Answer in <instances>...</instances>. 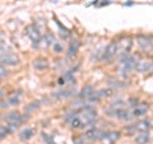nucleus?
Segmentation results:
<instances>
[{"mask_svg": "<svg viewBox=\"0 0 153 144\" xmlns=\"http://www.w3.org/2000/svg\"><path fill=\"white\" fill-rule=\"evenodd\" d=\"M19 97H21V91H17L16 93H13L10 97L8 98V103L9 106H16L19 103Z\"/></svg>", "mask_w": 153, "mask_h": 144, "instance_id": "nucleus-19", "label": "nucleus"}, {"mask_svg": "<svg viewBox=\"0 0 153 144\" xmlns=\"http://www.w3.org/2000/svg\"><path fill=\"white\" fill-rule=\"evenodd\" d=\"M69 126H70L71 129H80V128H83V121H82V120H80V117L78 116V114H76V116L70 121Z\"/></svg>", "mask_w": 153, "mask_h": 144, "instance_id": "nucleus-21", "label": "nucleus"}, {"mask_svg": "<svg viewBox=\"0 0 153 144\" xmlns=\"http://www.w3.org/2000/svg\"><path fill=\"white\" fill-rule=\"evenodd\" d=\"M128 105H129V106H131V107H137L138 105H139V99L135 98V97L129 98V99H128Z\"/></svg>", "mask_w": 153, "mask_h": 144, "instance_id": "nucleus-29", "label": "nucleus"}, {"mask_svg": "<svg viewBox=\"0 0 153 144\" xmlns=\"http://www.w3.org/2000/svg\"><path fill=\"white\" fill-rule=\"evenodd\" d=\"M78 47H79V41L78 40H73V41H71V44L69 45V47H68L66 56H68V57H73L76 54V50H78Z\"/></svg>", "mask_w": 153, "mask_h": 144, "instance_id": "nucleus-16", "label": "nucleus"}, {"mask_svg": "<svg viewBox=\"0 0 153 144\" xmlns=\"http://www.w3.org/2000/svg\"><path fill=\"white\" fill-rule=\"evenodd\" d=\"M78 116L80 117V120L83 121V128L85 125H88L91 122H94L96 119H97V112L93 107H87L82 108L80 111H78Z\"/></svg>", "mask_w": 153, "mask_h": 144, "instance_id": "nucleus-1", "label": "nucleus"}, {"mask_svg": "<svg viewBox=\"0 0 153 144\" xmlns=\"http://www.w3.org/2000/svg\"><path fill=\"white\" fill-rule=\"evenodd\" d=\"M94 92H96V91H94V88H93V85H85V87L79 92L78 96H79L80 98H85V99H87V98H89Z\"/></svg>", "mask_w": 153, "mask_h": 144, "instance_id": "nucleus-13", "label": "nucleus"}, {"mask_svg": "<svg viewBox=\"0 0 153 144\" xmlns=\"http://www.w3.org/2000/svg\"><path fill=\"white\" fill-rule=\"evenodd\" d=\"M25 116H22L18 111H13V112H9L7 115H3L1 120H5L8 122H12V121H25Z\"/></svg>", "mask_w": 153, "mask_h": 144, "instance_id": "nucleus-7", "label": "nucleus"}, {"mask_svg": "<svg viewBox=\"0 0 153 144\" xmlns=\"http://www.w3.org/2000/svg\"><path fill=\"white\" fill-rule=\"evenodd\" d=\"M4 92H5V91H4V88H1V92H0V96H1V98L4 97Z\"/></svg>", "mask_w": 153, "mask_h": 144, "instance_id": "nucleus-34", "label": "nucleus"}, {"mask_svg": "<svg viewBox=\"0 0 153 144\" xmlns=\"http://www.w3.org/2000/svg\"><path fill=\"white\" fill-rule=\"evenodd\" d=\"M0 131H1V133H0V137H1V139H4V138L7 137V134L9 133V129H8V126H5V128L1 126V129H0Z\"/></svg>", "mask_w": 153, "mask_h": 144, "instance_id": "nucleus-30", "label": "nucleus"}, {"mask_svg": "<svg viewBox=\"0 0 153 144\" xmlns=\"http://www.w3.org/2000/svg\"><path fill=\"white\" fill-rule=\"evenodd\" d=\"M117 49H119V45H117V42H110V44L105 47V51L102 52V56H101V60L103 61V63H110L112 59H114V56L116 55V52H117Z\"/></svg>", "mask_w": 153, "mask_h": 144, "instance_id": "nucleus-3", "label": "nucleus"}, {"mask_svg": "<svg viewBox=\"0 0 153 144\" xmlns=\"http://www.w3.org/2000/svg\"><path fill=\"white\" fill-rule=\"evenodd\" d=\"M87 140H88V138L85 135H78V137L73 138V143L74 144H85Z\"/></svg>", "mask_w": 153, "mask_h": 144, "instance_id": "nucleus-24", "label": "nucleus"}, {"mask_svg": "<svg viewBox=\"0 0 153 144\" xmlns=\"http://www.w3.org/2000/svg\"><path fill=\"white\" fill-rule=\"evenodd\" d=\"M151 128V121L149 120H140L135 124L137 133H147Z\"/></svg>", "mask_w": 153, "mask_h": 144, "instance_id": "nucleus-11", "label": "nucleus"}, {"mask_svg": "<svg viewBox=\"0 0 153 144\" xmlns=\"http://www.w3.org/2000/svg\"><path fill=\"white\" fill-rule=\"evenodd\" d=\"M33 135H35V130H33L32 128H26L19 133V139H21L22 142H26L28 139H31Z\"/></svg>", "mask_w": 153, "mask_h": 144, "instance_id": "nucleus-12", "label": "nucleus"}, {"mask_svg": "<svg viewBox=\"0 0 153 144\" xmlns=\"http://www.w3.org/2000/svg\"><path fill=\"white\" fill-rule=\"evenodd\" d=\"M73 94V89H66V91H59V92L52 93L54 98H68Z\"/></svg>", "mask_w": 153, "mask_h": 144, "instance_id": "nucleus-18", "label": "nucleus"}, {"mask_svg": "<svg viewBox=\"0 0 153 144\" xmlns=\"http://www.w3.org/2000/svg\"><path fill=\"white\" fill-rule=\"evenodd\" d=\"M75 116H76V112H75V111H73V112H69V114H66V116L64 117V121H65V122H66V124H68V125H69V124H70V121H71V120H73Z\"/></svg>", "mask_w": 153, "mask_h": 144, "instance_id": "nucleus-26", "label": "nucleus"}, {"mask_svg": "<svg viewBox=\"0 0 153 144\" xmlns=\"http://www.w3.org/2000/svg\"><path fill=\"white\" fill-rule=\"evenodd\" d=\"M120 137H121L120 131H110V133H107V135L105 137L103 140L106 144H115L120 139Z\"/></svg>", "mask_w": 153, "mask_h": 144, "instance_id": "nucleus-10", "label": "nucleus"}, {"mask_svg": "<svg viewBox=\"0 0 153 144\" xmlns=\"http://www.w3.org/2000/svg\"><path fill=\"white\" fill-rule=\"evenodd\" d=\"M119 49H117V54H123V52H129V50L131 49L133 42L130 38H126V40H123L119 42Z\"/></svg>", "mask_w": 153, "mask_h": 144, "instance_id": "nucleus-9", "label": "nucleus"}, {"mask_svg": "<svg viewBox=\"0 0 153 144\" xmlns=\"http://www.w3.org/2000/svg\"><path fill=\"white\" fill-rule=\"evenodd\" d=\"M148 108H149V105L148 103H146V102L139 103L137 107H134V110H133L134 117H140V116H143V115H146L147 111H148Z\"/></svg>", "mask_w": 153, "mask_h": 144, "instance_id": "nucleus-8", "label": "nucleus"}, {"mask_svg": "<svg viewBox=\"0 0 153 144\" xmlns=\"http://www.w3.org/2000/svg\"><path fill=\"white\" fill-rule=\"evenodd\" d=\"M124 106V102L121 99H117V101H114V102L111 103V107H114L115 110H119V108H123Z\"/></svg>", "mask_w": 153, "mask_h": 144, "instance_id": "nucleus-28", "label": "nucleus"}, {"mask_svg": "<svg viewBox=\"0 0 153 144\" xmlns=\"http://www.w3.org/2000/svg\"><path fill=\"white\" fill-rule=\"evenodd\" d=\"M107 84H108L111 88H123L124 85H125V84L123 83V82H119V80H115V79H108Z\"/></svg>", "mask_w": 153, "mask_h": 144, "instance_id": "nucleus-23", "label": "nucleus"}, {"mask_svg": "<svg viewBox=\"0 0 153 144\" xmlns=\"http://www.w3.org/2000/svg\"><path fill=\"white\" fill-rule=\"evenodd\" d=\"M84 135L88 138V140H103L105 137L107 135V133L98 130V129H91V130H87Z\"/></svg>", "mask_w": 153, "mask_h": 144, "instance_id": "nucleus-5", "label": "nucleus"}, {"mask_svg": "<svg viewBox=\"0 0 153 144\" xmlns=\"http://www.w3.org/2000/svg\"><path fill=\"white\" fill-rule=\"evenodd\" d=\"M42 139L47 143V144H55V142H54V138H52L51 135H49V134H45V133H42Z\"/></svg>", "mask_w": 153, "mask_h": 144, "instance_id": "nucleus-27", "label": "nucleus"}, {"mask_svg": "<svg viewBox=\"0 0 153 144\" xmlns=\"http://www.w3.org/2000/svg\"><path fill=\"white\" fill-rule=\"evenodd\" d=\"M33 66H35V69H37V70H44L47 68V60L44 59V57L36 59L35 63H33Z\"/></svg>", "mask_w": 153, "mask_h": 144, "instance_id": "nucleus-17", "label": "nucleus"}, {"mask_svg": "<svg viewBox=\"0 0 153 144\" xmlns=\"http://www.w3.org/2000/svg\"><path fill=\"white\" fill-rule=\"evenodd\" d=\"M18 63V57L14 55H1V65H16Z\"/></svg>", "mask_w": 153, "mask_h": 144, "instance_id": "nucleus-15", "label": "nucleus"}, {"mask_svg": "<svg viewBox=\"0 0 153 144\" xmlns=\"http://www.w3.org/2000/svg\"><path fill=\"white\" fill-rule=\"evenodd\" d=\"M115 117L120 119V120H128L130 117H134L133 115V111H128V110H124V108H119L116 111V115H115Z\"/></svg>", "mask_w": 153, "mask_h": 144, "instance_id": "nucleus-14", "label": "nucleus"}, {"mask_svg": "<svg viewBox=\"0 0 153 144\" xmlns=\"http://www.w3.org/2000/svg\"><path fill=\"white\" fill-rule=\"evenodd\" d=\"M38 107H40V101H33V102L28 103L27 106L25 107V112H26V114H31V112H33V111H36Z\"/></svg>", "mask_w": 153, "mask_h": 144, "instance_id": "nucleus-20", "label": "nucleus"}, {"mask_svg": "<svg viewBox=\"0 0 153 144\" xmlns=\"http://www.w3.org/2000/svg\"><path fill=\"white\" fill-rule=\"evenodd\" d=\"M9 106V103H8V101H1V108L4 110L5 107H8Z\"/></svg>", "mask_w": 153, "mask_h": 144, "instance_id": "nucleus-32", "label": "nucleus"}, {"mask_svg": "<svg viewBox=\"0 0 153 144\" xmlns=\"http://www.w3.org/2000/svg\"><path fill=\"white\" fill-rule=\"evenodd\" d=\"M26 31H27L28 37L31 38L33 47H36L38 45V42H40V40H41V33H40V31H38V28L32 24V26H28Z\"/></svg>", "mask_w": 153, "mask_h": 144, "instance_id": "nucleus-4", "label": "nucleus"}, {"mask_svg": "<svg viewBox=\"0 0 153 144\" xmlns=\"http://www.w3.org/2000/svg\"><path fill=\"white\" fill-rule=\"evenodd\" d=\"M0 75H1V78H4V76L7 75V70L4 69V65H1V74H0Z\"/></svg>", "mask_w": 153, "mask_h": 144, "instance_id": "nucleus-33", "label": "nucleus"}, {"mask_svg": "<svg viewBox=\"0 0 153 144\" xmlns=\"http://www.w3.org/2000/svg\"><path fill=\"white\" fill-rule=\"evenodd\" d=\"M153 68V63L149 60H139L135 65V70L139 73H148Z\"/></svg>", "mask_w": 153, "mask_h": 144, "instance_id": "nucleus-6", "label": "nucleus"}, {"mask_svg": "<svg viewBox=\"0 0 153 144\" xmlns=\"http://www.w3.org/2000/svg\"><path fill=\"white\" fill-rule=\"evenodd\" d=\"M149 140V135H148V133H139L135 138V143L137 144H146L148 143Z\"/></svg>", "mask_w": 153, "mask_h": 144, "instance_id": "nucleus-22", "label": "nucleus"}, {"mask_svg": "<svg viewBox=\"0 0 153 144\" xmlns=\"http://www.w3.org/2000/svg\"><path fill=\"white\" fill-rule=\"evenodd\" d=\"M137 41L139 45V49L144 54H153V37L147 35H139L137 36Z\"/></svg>", "mask_w": 153, "mask_h": 144, "instance_id": "nucleus-2", "label": "nucleus"}, {"mask_svg": "<svg viewBox=\"0 0 153 144\" xmlns=\"http://www.w3.org/2000/svg\"><path fill=\"white\" fill-rule=\"evenodd\" d=\"M52 46H54V50H55V52H57V54H60V52L63 51V46H61L60 44H57V42H55Z\"/></svg>", "mask_w": 153, "mask_h": 144, "instance_id": "nucleus-31", "label": "nucleus"}, {"mask_svg": "<svg viewBox=\"0 0 153 144\" xmlns=\"http://www.w3.org/2000/svg\"><path fill=\"white\" fill-rule=\"evenodd\" d=\"M55 37H54V35H51V33H47V35L45 36V44H46V46H50V45H54L55 44Z\"/></svg>", "mask_w": 153, "mask_h": 144, "instance_id": "nucleus-25", "label": "nucleus"}]
</instances>
